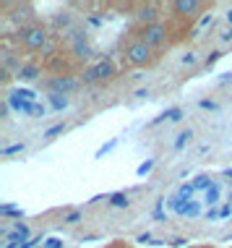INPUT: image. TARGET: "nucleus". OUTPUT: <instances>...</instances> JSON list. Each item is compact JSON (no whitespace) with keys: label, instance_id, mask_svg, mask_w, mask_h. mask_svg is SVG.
<instances>
[{"label":"nucleus","instance_id":"nucleus-2","mask_svg":"<svg viewBox=\"0 0 232 248\" xmlns=\"http://www.w3.org/2000/svg\"><path fill=\"white\" fill-rule=\"evenodd\" d=\"M16 45H18V50H24V52H31V55H37V52H47L52 47V31H50V26L47 24H42V21H34V24H29V26H24V29H16Z\"/></svg>","mask_w":232,"mask_h":248},{"label":"nucleus","instance_id":"nucleus-8","mask_svg":"<svg viewBox=\"0 0 232 248\" xmlns=\"http://www.w3.org/2000/svg\"><path fill=\"white\" fill-rule=\"evenodd\" d=\"M190 248H217V246H209V243H206V246H190Z\"/></svg>","mask_w":232,"mask_h":248},{"label":"nucleus","instance_id":"nucleus-9","mask_svg":"<svg viewBox=\"0 0 232 248\" xmlns=\"http://www.w3.org/2000/svg\"><path fill=\"white\" fill-rule=\"evenodd\" d=\"M107 248H117V246H115V243H112V246H107Z\"/></svg>","mask_w":232,"mask_h":248},{"label":"nucleus","instance_id":"nucleus-4","mask_svg":"<svg viewBox=\"0 0 232 248\" xmlns=\"http://www.w3.org/2000/svg\"><path fill=\"white\" fill-rule=\"evenodd\" d=\"M42 68L52 73V76H73L78 71V63H76V55L71 50H63V47H50L42 58Z\"/></svg>","mask_w":232,"mask_h":248},{"label":"nucleus","instance_id":"nucleus-6","mask_svg":"<svg viewBox=\"0 0 232 248\" xmlns=\"http://www.w3.org/2000/svg\"><path fill=\"white\" fill-rule=\"evenodd\" d=\"M115 76H117V68H115V63H112V60H99V63L89 65V68L81 73L84 84H107Z\"/></svg>","mask_w":232,"mask_h":248},{"label":"nucleus","instance_id":"nucleus-7","mask_svg":"<svg viewBox=\"0 0 232 248\" xmlns=\"http://www.w3.org/2000/svg\"><path fill=\"white\" fill-rule=\"evenodd\" d=\"M164 13L159 3H138V8L133 13V26H146V24H157L162 21Z\"/></svg>","mask_w":232,"mask_h":248},{"label":"nucleus","instance_id":"nucleus-3","mask_svg":"<svg viewBox=\"0 0 232 248\" xmlns=\"http://www.w3.org/2000/svg\"><path fill=\"white\" fill-rule=\"evenodd\" d=\"M128 34H133L136 39L146 42L149 47H154L162 52L164 47H172V37H170V24L164 21H157V24H146V26H130Z\"/></svg>","mask_w":232,"mask_h":248},{"label":"nucleus","instance_id":"nucleus-1","mask_svg":"<svg viewBox=\"0 0 232 248\" xmlns=\"http://www.w3.org/2000/svg\"><path fill=\"white\" fill-rule=\"evenodd\" d=\"M162 52L149 47L146 42H141V39H136L133 34H125L120 39V52H117V58H120V65L123 68H130V71H141V68H151V65L159 60Z\"/></svg>","mask_w":232,"mask_h":248},{"label":"nucleus","instance_id":"nucleus-5","mask_svg":"<svg viewBox=\"0 0 232 248\" xmlns=\"http://www.w3.org/2000/svg\"><path fill=\"white\" fill-rule=\"evenodd\" d=\"M167 8H170L172 18H180V21L193 24L196 18L206 11V3H201V0H175V3H170Z\"/></svg>","mask_w":232,"mask_h":248}]
</instances>
